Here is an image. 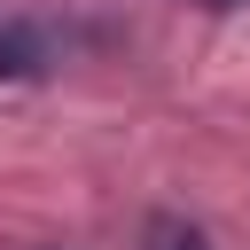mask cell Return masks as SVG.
<instances>
[{"label":"cell","instance_id":"obj_1","mask_svg":"<svg viewBox=\"0 0 250 250\" xmlns=\"http://www.w3.org/2000/svg\"><path fill=\"white\" fill-rule=\"evenodd\" d=\"M39 70V39L31 31H0V78H31Z\"/></svg>","mask_w":250,"mask_h":250},{"label":"cell","instance_id":"obj_2","mask_svg":"<svg viewBox=\"0 0 250 250\" xmlns=\"http://www.w3.org/2000/svg\"><path fill=\"white\" fill-rule=\"evenodd\" d=\"M164 250H203V234H195V227H172V234H164Z\"/></svg>","mask_w":250,"mask_h":250}]
</instances>
